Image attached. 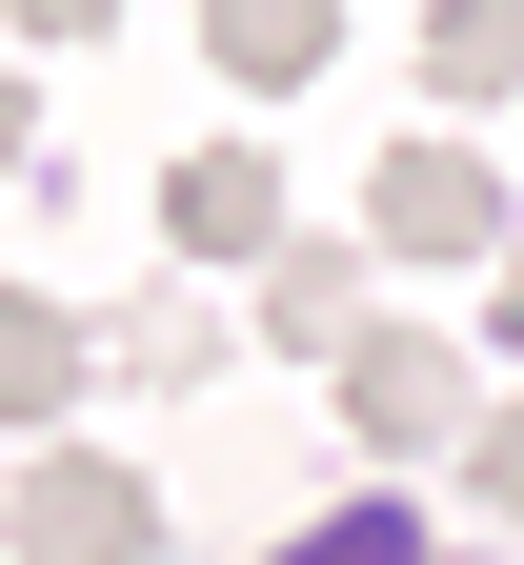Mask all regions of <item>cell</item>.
Instances as JSON below:
<instances>
[{"label":"cell","mask_w":524,"mask_h":565,"mask_svg":"<svg viewBox=\"0 0 524 565\" xmlns=\"http://www.w3.org/2000/svg\"><path fill=\"white\" fill-rule=\"evenodd\" d=\"M0 565H162V484L121 445H41L21 505H0Z\"/></svg>","instance_id":"1"},{"label":"cell","mask_w":524,"mask_h":565,"mask_svg":"<svg viewBox=\"0 0 524 565\" xmlns=\"http://www.w3.org/2000/svg\"><path fill=\"white\" fill-rule=\"evenodd\" d=\"M363 243L384 263H504V162L484 141H384V182H363Z\"/></svg>","instance_id":"2"},{"label":"cell","mask_w":524,"mask_h":565,"mask_svg":"<svg viewBox=\"0 0 524 565\" xmlns=\"http://www.w3.org/2000/svg\"><path fill=\"white\" fill-rule=\"evenodd\" d=\"M343 424H363V445H484V384H464L443 323H363L343 343Z\"/></svg>","instance_id":"3"},{"label":"cell","mask_w":524,"mask_h":565,"mask_svg":"<svg viewBox=\"0 0 524 565\" xmlns=\"http://www.w3.org/2000/svg\"><path fill=\"white\" fill-rule=\"evenodd\" d=\"M162 243H182V263H263V243H282L263 141H182V162H162Z\"/></svg>","instance_id":"4"},{"label":"cell","mask_w":524,"mask_h":565,"mask_svg":"<svg viewBox=\"0 0 524 565\" xmlns=\"http://www.w3.org/2000/svg\"><path fill=\"white\" fill-rule=\"evenodd\" d=\"M363 282H384V243H303V223H282L263 243V343H323V364H343V343H363Z\"/></svg>","instance_id":"5"},{"label":"cell","mask_w":524,"mask_h":565,"mask_svg":"<svg viewBox=\"0 0 524 565\" xmlns=\"http://www.w3.org/2000/svg\"><path fill=\"white\" fill-rule=\"evenodd\" d=\"M202 61H222L243 102H282V82L343 61V0H202Z\"/></svg>","instance_id":"6"},{"label":"cell","mask_w":524,"mask_h":565,"mask_svg":"<svg viewBox=\"0 0 524 565\" xmlns=\"http://www.w3.org/2000/svg\"><path fill=\"white\" fill-rule=\"evenodd\" d=\"M61 404H82V303H41V282H0V445H41Z\"/></svg>","instance_id":"7"},{"label":"cell","mask_w":524,"mask_h":565,"mask_svg":"<svg viewBox=\"0 0 524 565\" xmlns=\"http://www.w3.org/2000/svg\"><path fill=\"white\" fill-rule=\"evenodd\" d=\"M424 102H443V121L524 102V0H424Z\"/></svg>","instance_id":"8"},{"label":"cell","mask_w":524,"mask_h":565,"mask_svg":"<svg viewBox=\"0 0 524 565\" xmlns=\"http://www.w3.org/2000/svg\"><path fill=\"white\" fill-rule=\"evenodd\" d=\"M282 565H464V545H424V505H323Z\"/></svg>","instance_id":"9"},{"label":"cell","mask_w":524,"mask_h":565,"mask_svg":"<svg viewBox=\"0 0 524 565\" xmlns=\"http://www.w3.org/2000/svg\"><path fill=\"white\" fill-rule=\"evenodd\" d=\"M464 505H484V525H524V384L484 404V445H464Z\"/></svg>","instance_id":"10"},{"label":"cell","mask_w":524,"mask_h":565,"mask_svg":"<svg viewBox=\"0 0 524 565\" xmlns=\"http://www.w3.org/2000/svg\"><path fill=\"white\" fill-rule=\"evenodd\" d=\"M21 41H121V0H0Z\"/></svg>","instance_id":"11"},{"label":"cell","mask_w":524,"mask_h":565,"mask_svg":"<svg viewBox=\"0 0 524 565\" xmlns=\"http://www.w3.org/2000/svg\"><path fill=\"white\" fill-rule=\"evenodd\" d=\"M0 182H41V102H21V61H0Z\"/></svg>","instance_id":"12"},{"label":"cell","mask_w":524,"mask_h":565,"mask_svg":"<svg viewBox=\"0 0 524 565\" xmlns=\"http://www.w3.org/2000/svg\"><path fill=\"white\" fill-rule=\"evenodd\" d=\"M484 323H504V364H524V243H504V282H484Z\"/></svg>","instance_id":"13"}]
</instances>
